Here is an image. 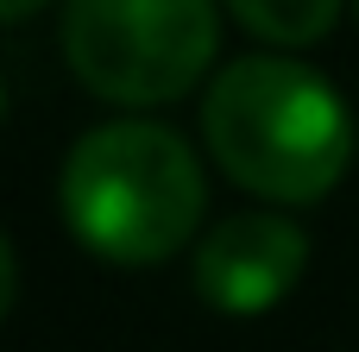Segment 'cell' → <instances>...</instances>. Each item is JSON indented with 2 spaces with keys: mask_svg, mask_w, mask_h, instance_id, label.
<instances>
[{
  "mask_svg": "<svg viewBox=\"0 0 359 352\" xmlns=\"http://www.w3.org/2000/svg\"><path fill=\"white\" fill-rule=\"evenodd\" d=\"M202 139L215 164L265 202H322L353 157L341 94L290 57H240L202 101Z\"/></svg>",
  "mask_w": 359,
  "mask_h": 352,
  "instance_id": "6da1fadb",
  "label": "cell"
},
{
  "mask_svg": "<svg viewBox=\"0 0 359 352\" xmlns=\"http://www.w3.org/2000/svg\"><path fill=\"white\" fill-rule=\"evenodd\" d=\"M69 233L107 265H164L202 227L208 183L196 151L151 120H114L76 139L57 183Z\"/></svg>",
  "mask_w": 359,
  "mask_h": 352,
  "instance_id": "7a4b0ae2",
  "label": "cell"
},
{
  "mask_svg": "<svg viewBox=\"0 0 359 352\" xmlns=\"http://www.w3.org/2000/svg\"><path fill=\"white\" fill-rule=\"evenodd\" d=\"M215 0H63L76 82L120 107L183 101L215 63Z\"/></svg>",
  "mask_w": 359,
  "mask_h": 352,
  "instance_id": "3957f363",
  "label": "cell"
},
{
  "mask_svg": "<svg viewBox=\"0 0 359 352\" xmlns=\"http://www.w3.org/2000/svg\"><path fill=\"white\" fill-rule=\"evenodd\" d=\"M309 271V239L297 220L246 208L221 220L196 246V296L221 315H265L278 309Z\"/></svg>",
  "mask_w": 359,
  "mask_h": 352,
  "instance_id": "277c9868",
  "label": "cell"
},
{
  "mask_svg": "<svg viewBox=\"0 0 359 352\" xmlns=\"http://www.w3.org/2000/svg\"><path fill=\"white\" fill-rule=\"evenodd\" d=\"M227 13L265 38V44H316L334 19H341V0H227Z\"/></svg>",
  "mask_w": 359,
  "mask_h": 352,
  "instance_id": "5b68a950",
  "label": "cell"
},
{
  "mask_svg": "<svg viewBox=\"0 0 359 352\" xmlns=\"http://www.w3.org/2000/svg\"><path fill=\"white\" fill-rule=\"evenodd\" d=\"M38 6H44V0H0V19H6V25H25Z\"/></svg>",
  "mask_w": 359,
  "mask_h": 352,
  "instance_id": "8992f818",
  "label": "cell"
},
{
  "mask_svg": "<svg viewBox=\"0 0 359 352\" xmlns=\"http://www.w3.org/2000/svg\"><path fill=\"white\" fill-rule=\"evenodd\" d=\"M353 6H359V0H353Z\"/></svg>",
  "mask_w": 359,
  "mask_h": 352,
  "instance_id": "52a82bcc",
  "label": "cell"
}]
</instances>
